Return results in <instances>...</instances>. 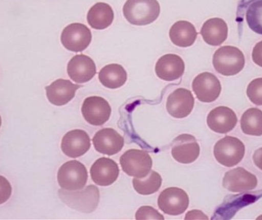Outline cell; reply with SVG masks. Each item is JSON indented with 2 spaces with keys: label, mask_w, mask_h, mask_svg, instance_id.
<instances>
[{
  "label": "cell",
  "mask_w": 262,
  "mask_h": 220,
  "mask_svg": "<svg viewBox=\"0 0 262 220\" xmlns=\"http://www.w3.org/2000/svg\"><path fill=\"white\" fill-rule=\"evenodd\" d=\"M252 60L257 65L262 67V41L257 43L252 51Z\"/></svg>",
  "instance_id": "obj_31"
},
{
  "label": "cell",
  "mask_w": 262,
  "mask_h": 220,
  "mask_svg": "<svg viewBox=\"0 0 262 220\" xmlns=\"http://www.w3.org/2000/svg\"><path fill=\"white\" fill-rule=\"evenodd\" d=\"M61 147L66 156L71 158H79L90 150V137L83 130H71L63 137Z\"/></svg>",
  "instance_id": "obj_14"
},
{
  "label": "cell",
  "mask_w": 262,
  "mask_h": 220,
  "mask_svg": "<svg viewBox=\"0 0 262 220\" xmlns=\"http://www.w3.org/2000/svg\"><path fill=\"white\" fill-rule=\"evenodd\" d=\"M237 122L236 114L232 109L225 106L215 107L207 116L208 126L215 133H229L235 128Z\"/></svg>",
  "instance_id": "obj_19"
},
{
  "label": "cell",
  "mask_w": 262,
  "mask_h": 220,
  "mask_svg": "<svg viewBox=\"0 0 262 220\" xmlns=\"http://www.w3.org/2000/svg\"><path fill=\"white\" fill-rule=\"evenodd\" d=\"M253 161L255 166L262 170V147L255 150L253 155Z\"/></svg>",
  "instance_id": "obj_32"
},
{
  "label": "cell",
  "mask_w": 262,
  "mask_h": 220,
  "mask_svg": "<svg viewBox=\"0 0 262 220\" xmlns=\"http://www.w3.org/2000/svg\"><path fill=\"white\" fill-rule=\"evenodd\" d=\"M81 87V85L73 84L69 80L60 78L50 85L46 86V96L51 104L63 106L75 98L76 91Z\"/></svg>",
  "instance_id": "obj_20"
},
{
  "label": "cell",
  "mask_w": 262,
  "mask_h": 220,
  "mask_svg": "<svg viewBox=\"0 0 262 220\" xmlns=\"http://www.w3.org/2000/svg\"><path fill=\"white\" fill-rule=\"evenodd\" d=\"M12 195V186L4 177L0 176V205L5 204Z\"/></svg>",
  "instance_id": "obj_30"
},
{
  "label": "cell",
  "mask_w": 262,
  "mask_h": 220,
  "mask_svg": "<svg viewBox=\"0 0 262 220\" xmlns=\"http://www.w3.org/2000/svg\"><path fill=\"white\" fill-rule=\"evenodd\" d=\"M81 112L88 123L94 126H101L105 124L110 118L112 107L104 98L92 96L84 100Z\"/></svg>",
  "instance_id": "obj_9"
},
{
  "label": "cell",
  "mask_w": 262,
  "mask_h": 220,
  "mask_svg": "<svg viewBox=\"0 0 262 220\" xmlns=\"http://www.w3.org/2000/svg\"><path fill=\"white\" fill-rule=\"evenodd\" d=\"M100 82L111 89L122 87L127 80V74L124 68L119 64H110L104 66L98 75Z\"/></svg>",
  "instance_id": "obj_24"
},
{
  "label": "cell",
  "mask_w": 262,
  "mask_h": 220,
  "mask_svg": "<svg viewBox=\"0 0 262 220\" xmlns=\"http://www.w3.org/2000/svg\"><path fill=\"white\" fill-rule=\"evenodd\" d=\"M192 90L199 101L204 103L213 102L221 94V83L213 74L203 72L194 78Z\"/></svg>",
  "instance_id": "obj_10"
},
{
  "label": "cell",
  "mask_w": 262,
  "mask_h": 220,
  "mask_svg": "<svg viewBox=\"0 0 262 220\" xmlns=\"http://www.w3.org/2000/svg\"><path fill=\"white\" fill-rule=\"evenodd\" d=\"M157 77L166 81H172L183 76L185 63L183 58L175 54H166L159 58L156 64Z\"/></svg>",
  "instance_id": "obj_18"
},
{
  "label": "cell",
  "mask_w": 262,
  "mask_h": 220,
  "mask_svg": "<svg viewBox=\"0 0 262 220\" xmlns=\"http://www.w3.org/2000/svg\"><path fill=\"white\" fill-rule=\"evenodd\" d=\"M213 153L215 160L220 164L232 167L241 162L246 153V147L238 138L226 136L217 141Z\"/></svg>",
  "instance_id": "obj_4"
},
{
  "label": "cell",
  "mask_w": 262,
  "mask_h": 220,
  "mask_svg": "<svg viewBox=\"0 0 262 220\" xmlns=\"http://www.w3.org/2000/svg\"><path fill=\"white\" fill-rule=\"evenodd\" d=\"M243 133L252 136L262 135V111L256 107L248 109L241 118Z\"/></svg>",
  "instance_id": "obj_25"
},
{
  "label": "cell",
  "mask_w": 262,
  "mask_h": 220,
  "mask_svg": "<svg viewBox=\"0 0 262 220\" xmlns=\"http://www.w3.org/2000/svg\"><path fill=\"white\" fill-rule=\"evenodd\" d=\"M93 144L97 151L102 155L112 156L122 150L124 139L115 129L104 128L95 134Z\"/></svg>",
  "instance_id": "obj_15"
},
{
  "label": "cell",
  "mask_w": 262,
  "mask_h": 220,
  "mask_svg": "<svg viewBox=\"0 0 262 220\" xmlns=\"http://www.w3.org/2000/svg\"><path fill=\"white\" fill-rule=\"evenodd\" d=\"M187 193L178 187L165 189L158 197V207L165 214L178 216L186 211L189 207Z\"/></svg>",
  "instance_id": "obj_8"
},
{
  "label": "cell",
  "mask_w": 262,
  "mask_h": 220,
  "mask_svg": "<svg viewBox=\"0 0 262 220\" xmlns=\"http://www.w3.org/2000/svg\"><path fill=\"white\" fill-rule=\"evenodd\" d=\"M92 35L90 29L81 23H72L64 28L61 35L63 46L68 50L81 52L85 50L91 41Z\"/></svg>",
  "instance_id": "obj_7"
},
{
  "label": "cell",
  "mask_w": 262,
  "mask_h": 220,
  "mask_svg": "<svg viewBox=\"0 0 262 220\" xmlns=\"http://www.w3.org/2000/svg\"><path fill=\"white\" fill-rule=\"evenodd\" d=\"M196 29L189 21H178L174 23L169 30L171 41L179 47L186 48L192 46L197 38Z\"/></svg>",
  "instance_id": "obj_22"
},
{
  "label": "cell",
  "mask_w": 262,
  "mask_h": 220,
  "mask_svg": "<svg viewBox=\"0 0 262 220\" xmlns=\"http://www.w3.org/2000/svg\"><path fill=\"white\" fill-rule=\"evenodd\" d=\"M91 177L97 185L107 187L118 180L120 170L118 164L110 158H101L97 160L91 167Z\"/></svg>",
  "instance_id": "obj_16"
},
{
  "label": "cell",
  "mask_w": 262,
  "mask_h": 220,
  "mask_svg": "<svg viewBox=\"0 0 262 220\" xmlns=\"http://www.w3.org/2000/svg\"><path fill=\"white\" fill-rule=\"evenodd\" d=\"M227 24L220 18H209L205 21L200 34L205 42L212 46H219L223 44L228 37Z\"/></svg>",
  "instance_id": "obj_21"
},
{
  "label": "cell",
  "mask_w": 262,
  "mask_h": 220,
  "mask_svg": "<svg viewBox=\"0 0 262 220\" xmlns=\"http://www.w3.org/2000/svg\"><path fill=\"white\" fill-rule=\"evenodd\" d=\"M223 185L229 191L243 193L256 188L258 179L255 175L246 169L238 167L225 173Z\"/></svg>",
  "instance_id": "obj_12"
},
{
  "label": "cell",
  "mask_w": 262,
  "mask_h": 220,
  "mask_svg": "<svg viewBox=\"0 0 262 220\" xmlns=\"http://www.w3.org/2000/svg\"><path fill=\"white\" fill-rule=\"evenodd\" d=\"M120 164L122 170L129 176L143 178L150 172L152 161L148 152L131 149L121 157Z\"/></svg>",
  "instance_id": "obj_6"
},
{
  "label": "cell",
  "mask_w": 262,
  "mask_h": 220,
  "mask_svg": "<svg viewBox=\"0 0 262 220\" xmlns=\"http://www.w3.org/2000/svg\"><path fill=\"white\" fill-rule=\"evenodd\" d=\"M59 195L64 204L82 213L95 211L99 204V190L94 185L89 186L83 190L69 191L61 190Z\"/></svg>",
  "instance_id": "obj_3"
},
{
  "label": "cell",
  "mask_w": 262,
  "mask_h": 220,
  "mask_svg": "<svg viewBox=\"0 0 262 220\" xmlns=\"http://www.w3.org/2000/svg\"><path fill=\"white\" fill-rule=\"evenodd\" d=\"M136 219H164V217L157 210L149 206L140 207L136 213Z\"/></svg>",
  "instance_id": "obj_29"
},
{
  "label": "cell",
  "mask_w": 262,
  "mask_h": 220,
  "mask_svg": "<svg viewBox=\"0 0 262 220\" xmlns=\"http://www.w3.org/2000/svg\"><path fill=\"white\" fill-rule=\"evenodd\" d=\"M1 125H2V118H1V116H0V127H1Z\"/></svg>",
  "instance_id": "obj_33"
},
{
  "label": "cell",
  "mask_w": 262,
  "mask_h": 220,
  "mask_svg": "<svg viewBox=\"0 0 262 220\" xmlns=\"http://www.w3.org/2000/svg\"><path fill=\"white\" fill-rule=\"evenodd\" d=\"M195 98L190 91L178 89L172 92L166 100V110L175 118L189 116L193 110Z\"/></svg>",
  "instance_id": "obj_13"
},
{
  "label": "cell",
  "mask_w": 262,
  "mask_h": 220,
  "mask_svg": "<svg viewBox=\"0 0 262 220\" xmlns=\"http://www.w3.org/2000/svg\"><path fill=\"white\" fill-rule=\"evenodd\" d=\"M123 13L131 25L146 26L160 15V3L157 0H127L123 7Z\"/></svg>",
  "instance_id": "obj_1"
},
{
  "label": "cell",
  "mask_w": 262,
  "mask_h": 220,
  "mask_svg": "<svg viewBox=\"0 0 262 220\" xmlns=\"http://www.w3.org/2000/svg\"><path fill=\"white\" fill-rule=\"evenodd\" d=\"M215 71L225 76H232L244 69L246 58L244 54L234 46H223L215 51L212 58Z\"/></svg>",
  "instance_id": "obj_2"
},
{
  "label": "cell",
  "mask_w": 262,
  "mask_h": 220,
  "mask_svg": "<svg viewBox=\"0 0 262 220\" xmlns=\"http://www.w3.org/2000/svg\"><path fill=\"white\" fill-rule=\"evenodd\" d=\"M246 21L253 32L262 35V0H254L246 11Z\"/></svg>",
  "instance_id": "obj_27"
},
{
  "label": "cell",
  "mask_w": 262,
  "mask_h": 220,
  "mask_svg": "<svg viewBox=\"0 0 262 220\" xmlns=\"http://www.w3.org/2000/svg\"><path fill=\"white\" fill-rule=\"evenodd\" d=\"M161 176L157 172L150 170L149 174L143 178H134L133 186L134 190L139 194H154L160 190L162 184Z\"/></svg>",
  "instance_id": "obj_26"
},
{
  "label": "cell",
  "mask_w": 262,
  "mask_h": 220,
  "mask_svg": "<svg viewBox=\"0 0 262 220\" xmlns=\"http://www.w3.org/2000/svg\"><path fill=\"white\" fill-rule=\"evenodd\" d=\"M57 178L63 190L75 191L85 187L89 173L84 164L79 161H71L61 166Z\"/></svg>",
  "instance_id": "obj_5"
},
{
  "label": "cell",
  "mask_w": 262,
  "mask_h": 220,
  "mask_svg": "<svg viewBox=\"0 0 262 220\" xmlns=\"http://www.w3.org/2000/svg\"><path fill=\"white\" fill-rule=\"evenodd\" d=\"M172 158L180 164H192L198 159L200 147L195 137L188 134L179 135L172 142Z\"/></svg>",
  "instance_id": "obj_11"
},
{
  "label": "cell",
  "mask_w": 262,
  "mask_h": 220,
  "mask_svg": "<svg viewBox=\"0 0 262 220\" xmlns=\"http://www.w3.org/2000/svg\"><path fill=\"white\" fill-rule=\"evenodd\" d=\"M67 72L71 79L83 84L91 81L96 75V65L88 55H75L68 64Z\"/></svg>",
  "instance_id": "obj_17"
},
{
  "label": "cell",
  "mask_w": 262,
  "mask_h": 220,
  "mask_svg": "<svg viewBox=\"0 0 262 220\" xmlns=\"http://www.w3.org/2000/svg\"><path fill=\"white\" fill-rule=\"evenodd\" d=\"M249 100L255 105H262V78H256L249 83L247 87Z\"/></svg>",
  "instance_id": "obj_28"
},
{
  "label": "cell",
  "mask_w": 262,
  "mask_h": 220,
  "mask_svg": "<svg viewBox=\"0 0 262 220\" xmlns=\"http://www.w3.org/2000/svg\"><path fill=\"white\" fill-rule=\"evenodd\" d=\"M114 18L113 9L105 3H98L94 5L87 15V21L91 27L98 30L108 28L113 23Z\"/></svg>",
  "instance_id": "obj_23"
}]
</instances>
